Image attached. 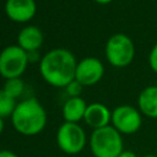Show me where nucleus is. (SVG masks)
<instances>
[{
	"mask_svg": "<svg viewBox=\"0 0 157 157\" xmlns=\"http://www.w3.org/2000/svg\"><path fill=\"white\" fill-rule=\"evenodd\" d=\"M83 121L91 126L93 130L104 128L107 125H110L112 121V110L101 102H93L87 104Z\"/></svg>",
	"mask_w": 157,
	"mask_h": 157,
	"instance_id": "9d476101",
	"label": "nucleus"
},
{
	"mask_svg": "<svg viewBox=\"0 0 157 157\" xmlns=\"http://www.w3.org/2000/svg\"><path fill=\"white\" fill-rule=\"evenodd\" d=\"M86 108L87 103L81 96L69 97L63 104V118L69 123H78L80 120H83Z\"/></svg>",
	"mask_w": 157,
	"mask_h": 157,
	"instance_id": "ddd939ff",
	"label": "nucleus"
},
{
	"mask_svg": "<svg viewBox=\"0 0 157 157\" xmlns=\"http://www.w3.org/2000/svg\"><path fill=\"white\" fill-rule=\"evenodd\" d=\"M56 144L66 155H77L82 152L87 144V136L78 123L64 121L56 131Z\"/></svg>",
	"mask_w": 157,
	"mask_h": 157,
	"instance_id": "39448f33",
	"label": "nucleus"
},
{
	"mask_svg": "<svg viewBox=\"0 0 157 157\" xmlns=\"http://www.w3.org/2000/svg\"><path fill=\"white\" fill-rule=\"evenodd\" d=\"M11 123L18 134L36 136L47 125V112L37 98L29 97L17 103L11 115Z\"/></svg>",
	"mask_w": 157,
	"mask_h": 157,
	"instance_id": "f03ea898",
	"label": "nucleus"
},
{
	"mask_svg": "<svg viewBox=\"0 0 157 157\" xmlns=\"http://www.w3.org/2000/svg\"><path fill=\"white\" fill-rule=\"evenodd\" d=\"M4 128H5V123H4V118H1V117H0V135H1V132L4 131Z\"/></svg>",
	"mask_w": 157,
	"mask_h": 157,
	"instance_id": "412c9836",
	"label": "nucleus"
},
{
	"mask_svg": "<svg viewBox=\"0 0 157 157\" xmlns=\"http://www.w3.org/2000/svg\"><path fill=\"white\" fill-rule=\"evenodd\" d=\"M37 12V4L34 0H6L5 13L17 23L29 22Z\"/></svg>",
	"mask_w": 157,
	"mask_h": 157,
	"instance_id": "1a4fd4ad",
	"label": "nucleus"
},
{
	"mask_svg": "<svg viewBox=\"0 0 157 157\" xmlns=\"http://www.w3.org/2000/svg\"><path fill=\"white\" fill-rule=\"evenodd\" d=\"M93 1H96V2L99 4V5H107V4L112 2L113 0H93Z\"/></svg>",
	"mask_w": 157,
	"mask_h": 157,
	"instance_id": "aec40b11",
	"label": "nucleus"
},
{
	"mask_svg": "<svg viewBox=\"0 0 157 157\" xmlns=\"http://www.w3.org/2000/svg\"><path fill=\"white\" fill-rule=\"evenodd\" d=\"M77 60L65 48H54L45 53L39 60V72L43 80L53 86L65 88L75 80Z\"/></svg>",
	"mask_w": 157,
	"mask_h": 157,
	"instance_id": "f257e3e1",
	"label": "nucleus"
},
{
	"mask_svg": "<svg viewBox=\"0 0 157 157\" xmlns=\"http://www.w3.org/2000/svg\"><path fill=\"white\" fill-rule=\"evenodd\" d=\"M44 40L43 32L33 25L25 26L17 34V45L26 53L38 52Z\"/></svg>",
	"mask_w": 157,
	"mask_h": 157,
	"instance_id": "9b49d317",
	"label": "nucleus"
},
{
	"mask_svg": "<svg viewBox=\"0 0 157 157\" xmlns=\"http://www.w3.org/2000/svg\"><path fill=\"white\" fill-rule=\"evenodd\" d=\"M104 75L103 63L94 56H87L77 61L75 80L83 87H90L97 85Z\"/></svg>",
	"mask_w": 157,
	"mask_h": 157,
	"instance_id": "6e6552de",
	"label": "nucleus"
},
{
	"mask_svg": "<svg viewBox=\"0 0 157 157\" xmlns=\"http://www.w3.org/2000/svg\"><path fill=\"white\" fill-rule=\"evenodd\" d=\"M28 64V54L17 44L7 45L0 52V75L5 80L21 77Z\"/></svg>",
	"mask_w": 157,
	"mask_h": 157,
	"instance_id": "423d86ee",
	"label": "nucleus"
},
{
	"mask_svg": "<svg viewBox=\"0 0 157 157\" xmlns=\"http://www.w3.org/2000/svg\"><path fill=\"white\" fill-rule=\"evenodd\" d=\"M147 61H148L150 69H151L155 74H157V43L151 48V50H150V53H148V59H147Z\"/></svg>",
	"mask_w": 157,
	"mask_h": 157,
	"instance_id": "f3484780",
	"label": "nucleus"
},
{
	"mask_svg": "<svg viewBox=\"0 0 157 157\" xmlns=\"http://www.w3.org/2000/svg\"><path fill=\"white\" fill-rule=\"evenodd\" d=\"M17 105V99L12 98L11 96H9L2 88L0 90V117L1 118H7L12 115L15 108Z\"/></svg>",
	"mask_w": 157,
	"mask_h": 157,
	"instance_id": "4468645a",
	"label": "nucleus"
},
{
	"mask_svg": "<svg viewBox=\"0 0 157 157\" xmlns=\"http://www.w3.org/2000/svg\"><path fill=\"white\" fill-rule=\"evenodd\" d=\"M118 157H137V156H136V153H135L134 151H131V150H124Z\"/></svg>",
	"mask_w": 157,
	"mask_h": 157,
	"instance_id": "6ab92c4d",
	"label": "nucleus"
},
{
	"mask_svg": "<svg viewBox=\"0 0 157 157\" xmlns=\"http://www.w3.org/2000/svg\"><path fill=\"white\" fill-rule=\"evenodd\" d=\"M156 85H157V83H156Z\"/></svg>",
	"mask_w": 157,
	"mask_h": 157,
	"instance_id": "5701e85b",
	"label": "nucleus"
},
{
	"mask_svg": "<svg viewBox=\"0 0 157 157\" xmlns=\"http://www.w3.org/2000/svg\"><path fill=\"white\" fill-rule=\"evenodd\" d=\"M0 157H18L13 151L10 150H0Z\"/></svg>",
	"mask_w": 157,
	"mask_h": 157,
	"instance_id": "a211bd4d",
	"label": "nucleus"
},
{
	"mask_svg": "<svg viewBox=\"0 0 157 157\" xmlns=\"http://www.w3.org/2000/svg\"><path fill=\"white\" fill-rule=\"evenodd\" d=\"M107 61L118 69L129 66L135 58V44L125 33L112 34L104 47Z\"/></svg>",
	"mask_w": 157,
	"mask_h": 157,
	"instance_id": "20e7f679",
	"label": "nucleus"
},
{
	"mask_svg": "<svg viewBox=\"0 0 157 157\" xmlns=\"http://www.w3.org/2000/svg\"><path fill=\"white\" fill-rule=\"evenodd\" d=\"M88 145L94 157H118L124 151L123 135L112 125L94 129Z\"/></svg>",
	"mask_w": 157,
	"mask_h": 157,
	"instance_id": "7ed1b4c3",
	"label": "nucleus"
},
{
	"mask_svg": "<svg viewBox=\"0 0 157 157\" xmlns=\"http://www.w3.org/2000/svg\"><path fill=\"white\" fill-rule=\"evenodd\" d=\"M144 157H157L156 155H146V156H144Z\"/></svg>",
	"mask_w": 157,
	"mask_h": 157,
	"instance_id": "4be33fe9",
	"label": "nucleus"
},
{
	"mask_svg": "<svg viewBox=\"0 0 157 157\" xmlns=\"http://www.w3.org/2000/svg\"><path fill=\"white\" fill-rule=\"evenodd\" d=\"M2 90L9 96H11L12 98L17 99L20 96H22V93L25 91V82L22 81L21 77L7 78V80H5V85H4Z\"/></svg>",
	"mask_w": 157,
	"mask_h": 157,
	"instance_id": "2eb2a0df",
	"label": "nucleus"
},
{
	"mask_svg": "<svg viewBox=\"0 0 157 157\" xmlns=\"http://www.w3.org/2000/svg\"><path fill=\"white\" fill-rule=\"evenodd\" d=\"M137 108L144 117L157 119V85L147 86L139 93Z\"/></svg>",
	"mask_w": 157,
	"mask_h": 157,
	"instance_id": "f8f14e48",
	"label": "nucleus"
},
{
	"mask_svg": "<svg viewBox=\"0 0 157 157\" xmlns=\"http://www.w3.org/2000/svg\"><path fill=\"white\" fill-rule=\"evenodd\" d=\"M82 88H83V86H82L81 83H78L76 80H74L72 82H70V83L65 87V90H66L69 97H80V93H81Z\"/></svg>",
	"mask_w": 157,
	"mask_h": 157,
	"instance_id": "dca6fc26",
	"label": "nucleus"
},
{
	"mask_svg": "<svg viewBox=\"0 0 157 157\" xmlns=\"http://www.w3.org/2000/svg\"><path fill=\"white\" fill-rule=\"evenodd\" d=\"M142 114L139 108L130 104H121L112 110L110 125L121 135H132L137 132L142 125Z\"/></svg>",
	"mask_w": 157,
	"mask_h": 157,
	"instance_id": "0eeeda50",
	"label": "nucleus"
}]
</instances>
